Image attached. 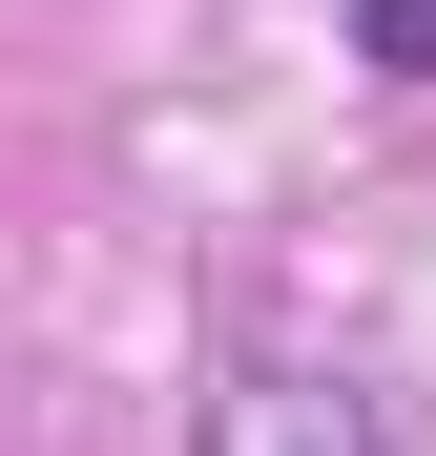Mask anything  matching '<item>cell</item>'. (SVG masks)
<instances>
[{"mask_svg": "<svg viewBox=\"0 0 436 456\" xmlns=\"http://www.w3.org/2000/svg\"><path fill=\"white\" fill-rule=\"evenodd\" d=\"M374 62H395V84H436V0H374Z\"/></svg>", "mask_w": 436, "mask_h": 456, "instance_id": "7a4b0ae2", "label": "cell"}, {"mask_svg": "<svg viewBox=\"0 0 436 456\" xmlns=\"http://www.w3.org/2000/svg\"><path fill=\"white\" fill-rule=\"evenodd\" d=\"M208 456H395V395L374 373H229V395H208Z\"/></svg>", "mask_w": 436, "mask_h": 456, "instance_id": "6da1fadb", "label": "cell"}]
</instances>
